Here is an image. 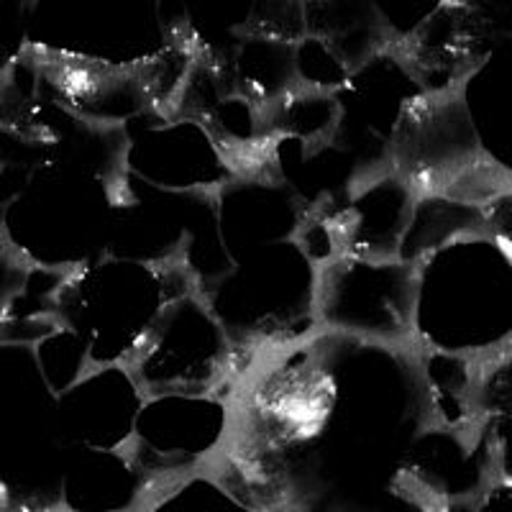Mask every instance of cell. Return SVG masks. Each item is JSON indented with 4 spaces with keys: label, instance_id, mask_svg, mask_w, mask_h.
<instances>
[{
    "label": "cell",
    "instance_id": "obj_1",
    "mask_svg": "<svg viewBox=\"0 0 512 512\" xmlns=\"http://www.w3.org/2000/svg\"><path fill=\"white\" fill-rule=\"evenodd\" d=\"M210 477L262 512H390L431 423L418 344L318 328L251 361Z\"/></svg>",
    "mask_w": 512,
    "mask_h": 512
},
{
    "label": "cell",
    "instance_id": "obj_2",
    "mask_svg": "<svg viewBox=\"0 0 512 512\" xmlns=\"http://www.w3.org/2000/svg\"><path fill=\"white\" fill-rule=\"evenodd\" d=\"M16 172L0 208V233L26 262L67 274L108 254L123 175L70 157H47Z\"/></svg>",
    "mask_w": 512,
    "mask_h": 512
},
{
    "label": "cell",
    "instance_id": "obj_3",
    "mask_svg": "<svg viewBox=\"0 0 512 512\" xmlns=\"http://www.w3.org/2000/svg\"><path fill=\"white\" fill-rule=\"evenodd\" d=\"M413 341L472 359L512 341V256L492 236L466 233L415 264Z\"/></svg>",
    "mask_w": 512,
    "mask_h": 512
},
{
    "label": "cell",
    "instance_id": "obj_4",
    "mask_svg": "<svg viewBox=\"0 0 512 512\" xmlns=\"http://www.w3.org/2000/svg\"><path fill=\"white\" fill-rule=\"evenodd\" d=\"M192 287L182 264L103 254L64 274L54 318L85 344L90 367L128 364L164 308Z\"/></svg>",
    "mask_w": 512,
    "mask_h": 512
},
{
    "label": "cell",
    "instance_id": "obj_5",
    "mask_svg": "<svg viewBox=\"0 0 512 512\" xmlns=\"http://www.w3.org/2000/svg\"><path fill=\"white\" fill-rule=\"evenodd\" d=\"M318 274L300 241L287 239L239 256L216 282L198 290L231 338L239 377L264 351L318 331Z\"/></svg>",
    "mask_w": 512,
    "mask_h": 512
},
{
    "label": "cell",
    "instance_id": "obj_6",
    "mask_svg": "<svg viewBox=\"0 0 512 512\" xmlns=\"http://www.w3.org/2000/svg\"><path fill=\"white\" fill-rule=\"evenodd\" d=\"M64 446L57 395L34 346L0 338V500L31 510H59Z\"/></svg>",
    "mask_w": 512,
    "mask_h": 512
},
{
    "label": "cell",
    "instance_id": "obj_7",
    "mask_svg": "<svg viewBox=\"0 0 512 512\" xmlns=\"http://www.w3.org/2000/svg\"><path fill=\"white\" fill-rule=\"evenodd\" d=\"M175 34L162 0H31V49L105 67H144Z\"/></svg>",
    "mask_w": 512,
    "mask_h": 512
},
{
    "label": "cell",
    "instance_id": "obj_8",
    "mask_svg": "<svg viewBox=\"0 0 512 512\" xmlns=\"http://www.w3.org/2000/svg\"><path fill=\"white\" fill-rule=\"evenodd\" d=\"M144 395H231L239 361L205 297L195 287L159 315L144 346L128 361Z\"/></svg>",
    "mask_w": 512,
    "mask_h": 512
},
{
    "label": "cell",
    "instance_id": "obj_9",
    "mask_svg": "<svg viewBox=\"0 0 512 512\" xmlns=\"http://www.w3.org/2000/svg\"><path fill=\"white\" fill-rule=\"evenodd\" d=\"M315 313L326 331L415 344V264L400 256H336L320 267Z\"/></svg>",
    "mask_w": 512,
    "mask_h": 512
},
{
    "label": "cell",
    "instance_id": "obj_10",
    "mask_svg": "<svg viewBox=\"0 0 512 512\" xmlns=\"http://www.w3.org/2000/svg\"><path fill=\"white\" fill-rule=\"evenodd\" d=\"M231 431L226 395H146L126 451L154 492L205 472L223 451Z\"/></svg>",
    "mask_w": 512,
    "mask_h": 512
},
{
    "label": "cell",
    "instance_id": "obj_11",
    "mask_svg": "<svg viewBox=\"0 0 512 512\" xmlns=\"http://www.w3.org/2000/svg\"><path fill=\"white\" fill-rule=\"evenodd\" d=\"M123 172L162 190L216 192L236 169L216 139L187 116L146 111L123 123Z\"/></svg>",
    "mask_w": 512,
    "mask_h": 512
},
{
    "label": "cell",
    "instance_id": "obj_12",
    "mask_svg": "<svg viewBox=\"0 0 512 512\" xmlns=\"http://www.w3.org/2000/svg\"><path fill=\"white\" fill-rule=\"evenodd\" d=\"M144 397L128 364L90 367L57 395L59 441L64 448H126Z\"/></svg>",
    "mask_w": 512,
    "mask_h": 512
},
{
    "label": "cell",
    "instance_id": "obj_13",
    "mask_svg": "<svg viewBox=\"0 0 512 512\" xmlns=\"http://www.w3.org/2000/svg\"><path fill=\"white\" fill-rule=\"evenodd\" d=\"M415 198V187L387 167L361 180L338 205L313 213L331 233L338 256H397Z\"/></svg>",
    "mask_w": 512,
    "mask_h": 512
},
{
    "label": "cell",
    "instance_id": "obj_14",
    "mask_svg": "<svg viewBox=\"0 0 512 512\" xmlns=\"http://www.w3.org/2000/svg\"><path fill=\"white\" fill-rule=\"evenodd\" d=\"M213 198L218 236L231 262L262 246L295 239L308 216L303 203L269 169L233 175Z\"/></svg>",
    "mask_w": 512,
    "mask_h": 512
},
{
    "label": "cell",
    "instance_id": "obj_15",
    "mask_svg": "<svg viewBox=\"0 0 512 512\" xmlns=\"http://www.w3.org/2000/svg\"><path fill=\"white\" fill-rule=\"evenodd\" d=\"M402 472L441 507L469 505L495 474L482 425L428 423L410 446Z\"/></svg>",
    "mask_w": 512,
    "mask_h": 512
},
{
    "label": "cell",
    "instance_id": "obj_16",
    "mask_svg": "<svg viewBox=\"0 0 512 512\" xmlns=\"http://www.w3.org/2000/svg\"><path fill=\"white\" fill-rule=\"evenodd\" d=\"M152 495L154 487L126 448H64L59 474L62 512H141Z\"/></svg>",
    "mask_w": 512,
    "mask_h": 512
},
{
    "label": "cell",
    "instance_id": "obj_17",
    "mask_svg": "<svg viewBox=\"0 0 512 512\" xmlns=\"http://www.w3.org/2000/svg\"><path fill=\"white\" fill-rule=\"evenodd\" d=\"M141 512H262L231 495L208 472H198L154 492Z\"/></svg>",
    "mask_w": 512,
    "mask_h": 512
},
{
    "label": "cell",
    "instance_id": "obj_18",
    "mask_svg": "<svg viewBox=\"0 0 512 512\" xmlns=\"http://www.w3.org/2000/svg\"><path fill=\"white\" fill-rule=\"evenodd\" d=\"M34 354L36 361H39L41 374H44L47 384L54 390V395L72 387L90 369L85 344H82L75 333L59 326V323L47 336L36 341Z\"/></svg>",
    "mask_w": 512,
    "mask_h": 512
},
{
    "label": "cell",
    "instance_id": "obj_19",
    "mask_svg": "<svg viewBox=\"0 0 512 512\" xmlns=\"http://www.w3.org/2000/svg\"><path fill=\"white\" fill-rule=\"evenodd\" d=\"M446 0H369L374 18L390 47H400Z\"/></svg>",
    "mask_w": 512,
    "mask_h": 512
},
{
    "label": "cell",
    "instance_id": "obj_20",
    "mask_svg": "<svg viewBox=\"0 0 512 512\" xmlns=\"http://www.w3.org/2000/svg\"><path fill=\"white\" fill-rule=\"evenodd\" d=\"M31 52V0H0V82Z\"/></svg>",
    "mask_w": 512,
    "mask_h": 512
},
{
    "label": "cell",
    "instance_id": "obj_21",
    "mask_svg": "<svg viewBox=\"0 0 512 512\" xmlns=\"http://www.w3.org/2000/svg\"><path fill=\"white\" fill-rule=\"evenodd\" d=\"M34 264H29L24 256L11 246V241L0 233V315L6 313L8 305L21 295L26 280H29Z\"/></svg>",
    "mask_w": 512,
    "mask_h": 512
},
{
    "label": "cell",
    "instance_id": "obj_22",
    "mask_svg": "<svg viewBox=\"0 0 512 512\" xmlns=\"http://www.w3.org/2000/svg\"><path fill=\"white\" fill-rule=\"evenodd\" d=\"M484 438L492 451V464L500 479H512V413H497L479 418Z\"/></svg>",
    "mask_w": 512,
    "mask_h": 512
},
{
    "label": "cell",
    "instance_id": "obj_23",
    "mask_svg": "<svg viewBox=\"0 0 512 512\" xmlns=\"http://www.w3.org/2000/svg\"><path fill=\"white\" fill-rule=\"evenodd\" d=\"M466 512H512V479H492L482 495L466 505Z\"/></svg>",
    "mask_w": 512,
    "mask_h": 512
},
{
    "label": "cell",
    "instance_id": "obj_24",
    "mask_svg": "<svg viewBox=\"0 0 512 512\" xmlns=\"http://www.w3.org/2000/svg\"><path fill=\"white\" fill-rule=\"evenodd\" d=\"M446 512H466V505H454V507H446Z\"/></svg>",
    "mask_w": 512,
    "mask_h": 512
}]
</instances>
